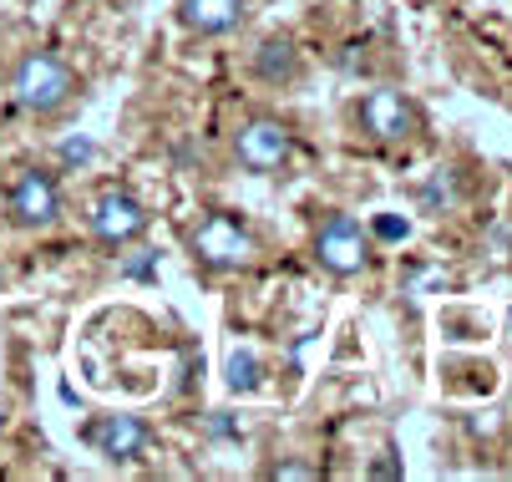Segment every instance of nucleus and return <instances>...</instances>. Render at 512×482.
Returning a JSON list of instances; mask_svg holds the SVG:
<instances>
[{"instance_id":"nucleus-12","label":"nucleus","mask_w":512,"mask_h":482,"mask_svg":"<svg viewBox=\"0 0 512 482\" xmlns=\"http://www.w3.org/2000/svg\"><path fill=\"white\" fill-rule=\"evenodd\" d=\"M416 198H421V209H431V214H447L452 203H457V173H452V168H436V173H431V183H426Z\"/></svg>"},{"instance_id":"nucleus-4","label":"nucleus","mask_w":512,"mask_h":482,"mask_svg":"<svg viewBox=\"0 0 512 482\" xmlns=\"http://www.w3.org/2000/svg\"><path fill=\"white\" fill-rule=\"evenodd\" d=\"M355 122H360V132L371 137V143H381V148H401V143H411V137L426 127L421 107H416L401 87L365 92L360 107H355Z\"/></svg>"},{"instance_id":"nucleus-15","label":"nucleus","mask_w":512,"mask_h":482,"mask_svg":"<svg viewBox=\"0 0 512 482\" xmlns=\"http://www.w3.org/2000/svg\"><path fill=\"white\" fill-rule=\"evenodd\" d=\"M371 234H381V239H406V234H411V224L386 214V219H376V224H371Z\"/></svg>"},{"instance_id":"nucleus-6","label":"nucleus","mask_w":512,"mask_h":482,"mask_svg":"<svg viewBox=\"0 0 512 482\" xmlns=\"http://www.w3.org/2000/svg\"><path fill=\"white\" fill-rule=\"evenodd\" d=\"M87 224H92V239L102 249H127V244H137L142 234H148L153 214H148V203H142L137 193L102 188L97 203H92V214H87Z\"/></svg>"},{"instance_id":"nucleus-17","label":"nucleus","mask_w":512,"mask_h":482,"mask_svg":"<svg viewBox=\"0 0 512 482\" xmlns=\"http://www.w3.org/2000/svg\"><path fill=\"white\" fill-rule=\"evenodd\" d=\"M0 432H6V411H0Z\"/></svg>"},{"instance_id":"nucleus-16","label":"nucleus","mask_w":512,"mask_h":482,"mask_svg":"<svg viewBox=\"0 0 512 482\" xmlns=\"http://www.w3.org/2000/svg\"><path fill=\"white\" fill-rule=\"evenodd\" d=\"M61 163H92V143H82V137L61 143Z\"/></svg>"},{"instance_id":"nucleus-13","label":"nucleus","mask_w":512,"mask_h":482,"mask_svg":"<svg viewBox=\"0 0 512 482\" xmlns=\"http://www.w3.org/2000/svg\"><path fill=\"white\" fill-rule=\"evenodd\" d=\"M264 477H274V482H315L320 467H315V462H274Z\"/></svg>"},{"instance_id":"nucleus-5","label":"nucleus","mask_w":512,"mask_h":482,"mask_svg":"<svg viewBox=\"0 0 512 482\" xmlns=\"http://www.w3.org/2000/svg\"><path fill=\"white\" fill-rule=\"evenodd\" d=\"M234 158H239L244 173H259V178L284 173L289 158H295V132H289L279 117H264V112H259V117L239 122V132H234Z\"/></svg>"},{"instance_id":"nucleus-1","label":"nucleus","mask_w":512,"mask_h":482,"mask_svg":"<svg viewBox=\"0 0 512 482\" xmlns=\"http://www.w3.org/2000/svg\"><path fill=\"white\" fill-rule=\"evenodd\" d=\"M11 97L31 117H56L77 97V72L56 56V51H26L11 72Z\"/></svg>"},{"instance_id":"nucleus-2","label":"nucleus","mask_w":512,"mask_h":482,"mask_svg":"<svg viewBox=\"0 0 512 482\" xmlns=\"http://www.w3.org/2000/svg\"><path fill=\"white\" fill-rule=\"evenodd\" d=\"M188 249H193V259H198L203 269H213V274H234V269H249V264L259 259L254 229H249L239 214H229V209L203 214L198 229L188 234Z\"/></svg>"},{"instance_id":"nucleus-7","label":"nucleus","mask_w":512,"mask_h":482,"mask_svg":"<svg viewBox=\"0 0 512 482\" xmlns=\"http://www.w3.org/2000/svg\"><path fill=\"white\" fill-rule=\"evenodd\" d=\"M82 442H87L102 462L127 467V462H137L142 452H148L153 427L142 422V417H132V411H107V417H97V422L82 427Z\"/></svg>"},{"instance_id":"nucleus-9","label":"nucleus","mask_w":512,"mask_h":482,"mask_svg":"<svg viewBox=\"0 0 512 482\" xmlns=\"http://www.w3.org/2000/svg\"><path fill=\"white\" fill-rule=\"evenodd\" d=\"M173 16L188 36L213 41V36H229V31L244 26L249 0H173Z\"/></svg>"},{"instance_id":"nucleus-10","label":"nucleus","mask_w":512,"mask_h":482,"mask_svg":"<svg viewBox=\"0 0 512 482\" xmlns=\"http://www.w3.org/2000/svg\"><path fill=\"white\" fill-rule=\"evenodd\" d=\"M254 77L269 82V87H284V82H295L300 77V51L289 36H264L254 46Z\"/></svg>"},{"instance_id":"nucleus-8","label":"nucleus","mask_w":512,"mask_h":482,"mask_svg":"<svg viewBox=\"0 0 512 482\" xmlns=\"http://www.w3.org/2000/svg\"><path fill=\"white\" fill-rule=\"evenodd\" d=\"M6 219L16 229H51L61 219V183L41 168H26L6 193Z\"/></svg>"},{"instance_id":"nucleus-3","label":"nucleus","mask_w":512,"mask_h":482,"mask_svg":"<svg viewBox=\"0 0 512 482\" xmlns=\"http://www.w3.org/2000/svg\"><path fill=\"white\" fill-rule=\"evenodd\" d=\"M315 259H320V269L335 274V280H355V274H365L376 264V239L350 214H325L315 224Z\"/></svg>"},{"instance_id":"nucleus-11","label":"nucleus","mask_w":512,"mask_h":482,"mask_svg":"<svg viewBox=\"0 0 512 482\" xmlns=\"http://www.w3.org/2000/svg\"><path fill=\"white\" fill-rule=\"evenodd\" d=\"M224 386H229L234 396H254V391L264 386V361H259L254 346L229 351V361H224Z\"/></svg>"},{"instance_id":"nucleus-14","label":"nucleus","mask_w":512,"mask_h":482,"mask_svg":"<svg viewBox=\"0 0 512 482\" xmlns=\"http://www.w3.org/2000/svg\"><path fill=\"white\" fill-rule=\"evenodd\" d=\"M122 274H127V280H153V274H158V269H153V254L137 249L132 259H122Z\"/></svg>"}]
</instances>
